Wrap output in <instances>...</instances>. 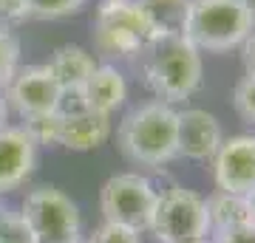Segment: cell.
Listing matches in <instances>:
<instances>
[{
	"mask_svg": "<svg viewBox=\"0 0 255 243\" xmlns=\"http://www.w3.org/2000/svg\"><path fill=\"white\" fill-rule=\"evenodd\" d=\"M51 74L57 77L60 88L63 90H82V85L88 82V77L97 68V60H94L91 51H85L82 45H60L48 63Z\"/></svg>",
	"mask_w": 255,
	"mask_h": 243,
	"instance_id": "14",
	"label": "cell"
},
{
	"mask_svg": "<svg viewBox=\"0 0 255 243\" xmlns=\"http://www.w3.org/2000/svg\"><path fill=\"white\" fill-rule=\"evenodd\" d=\"M82 99H85V108L88 110L111 116L128 99V82L119 74L117 65H108V63L97 65L94 74L88 77V82L82 85Z\"/></svg>",
	"mask_w": 255,
	"mask_h": 243,
	"instance_id": "13",
	"label": "cell"
},
{
	"mask_svg": "<svg viewBox=\"0 0 255 243\" xmlns=\"http://www.w3.org/2000/svg\"><path fill=\"white\" fill-rule=\"evenodd\" d=\"M255 31L253 20L238 0H187L179 34L187 37L199 51L238 48Z\"/></svg>",
	"mask_w": 255,
	"mask_h": 243,
	"instance_id": "4",
	"label": "cell"
},
{
	"mask_svg": "<svg viewBox=\"0 0 255 243\" xmlns=\"http://www.w3.org/2000/svg\"><path fill=\"white\" fill-rule=\"evenodd\" d=\"M233 108L241 116V122L255 125V77L247 74L244 80L236 85V90H233Z\"/></svg>",
	"mask_w": 255,
	"mask_h": 243,
	"instance_id": "18",
	"label": "cell"
},
{
	"mask_svg": "<svg viewBox=\"0 0 255 243\" xmlns=\"http://www.w3.org/2000/svg\"><path fill=\"white\" fill-rule=\"evenodd\" d=\"M88 243H142V232L105 221V224L91 235V241H88Z\"/></svg>",
	"mask_w": 255,
	"mask_h": 243,
	"instance_id": "21",
	"label": "cell"
},
{
	"mask_svg": "<svg viewBox=\"0 0 255 243\" xmlns=\"http://www.w3.org/2000/svg\"><path fill=\"white\" fill-rule=\"evenodd\" d=\"M150 232L159 243H190L210 235L207 204L199 192L170 187L159 192Z\"/></svg>",
	"mask_w": 255,
	"mask_h": 243,
	"instance_id": "6",
	"label": "cell"
},
{
	"mask_svg": "<svg viewBox=\"0 0 255 243\" xmlns=\"http://www.w3.org/2000/svg\"><path fill=\"white\" fill-rule=\"evenodd\" d=\"M216 187L224 192L250 195L255 189V136H230L219 144L213 156Z\"/></svg>",
	"mask_w": 255,
	"mask_h": 243,
	"instance_id": "9",
	"label": "cell"
},
{
	"mask_svg": "<svg viewBox=\"0 0 255 243\" xmlns=\"http://www.w3.org/2000/svg\"><path fill=\"white\" fill-rule=\"evenodd\" d=\"M23 20H28L26 0H0V28L14 31V26H20Z\"/></svg>",
	"mask_w": 255,
	"mask_h": 243,
	"instance_id": "22",
	"label": "cell"
},
{
	"mask_svg": "<svg viewBox=\"0 0 255 243\" xmlns=\"http://www.w3.org/2000/svg\"><path fill=\"white\" fill-rule=\"evenodd\" d=\"M247 198H250V209H253V221H255V189L247 195Z\"/></svg>",
	"mask_w": 255,
	"mask_h": 243,
	"instance_id": "27",
	"label": "cell"
},
{
	"mask_svg": "<svg viewBox=\"0 0 255 243\" xmlns=\"http://www.w3.org/2000/svg\"><path fill=\"white\" fill-rule=\"evenodd\" d=\"M190 243H216L213 238H201V241H190Z\"/></svg>",
	"mask_w": 255,
	"mask_h": 243,
	"instance_id": "28",
	"label": "cell"
},
{
	"mask_svg": "<svg viewBox=\"0 0 255 243\" xmlns=\"http://www.w3.org/2000/svg\"><path fill=\"white\" fill-rule=\"evenodd\" d=\"M213 241L216 243H255V221L233 226V229H224V232H216Z\"/></svg>",
	"mask_w": 255,
	"mask_h": 243,
	"instance_id": "23",
	"label": "cell"
},
{
	"mask_svg": "<svg viewBox=\"0 0 255 243\" xmlns=\"http://www.w3.org/2000/svg\"><path fill=\"white\" fill-rule=\"evenodd\" d=\"M164 28L142 0H100L94 14V48L105 60L142 54Z\"/></svg>",
	"mask_w": 255,
	"mask_h": 243,
	"instance_id": "2",
	"label": "cell"
},
{
	"mask_svg": "<svg viewBox=\"0 0 255 243\" xmlns=\"http://www.w3.org/2000/svg\"><path fill=\"white\" fill-rule=\"evenodd\" d=\"M0 243H37L20 212L0 209Z\"/></svg>",
	"mask_w": 255,
	"mask_h": 243,
	"instance_id": "20",
	"label": "cell"
},
{
	"mask_svg": "<svg viewBox=\"0 0 255 243\" xmlns=\"http://www.w3.org/2000/svg\"><path fill=\"white\" fill-rule=\"evenodd\" d=\"M26 130L31 133L37 144H57V133H60V113H43V116H31L23 119Z\"/></svg>",
	"mask_w": 255,
	"mask_h": 243,
	"instance_id": "19",
	"label": "cell"
},
{
	"mask_svg": "<svg viewBox=\"0 0 255 243\" xmlns=\"http://www.w3.org/2000/svg\"><path fill=\"white\" fill-rule=\"evenodd\" d=\"M156 201H159L156 187L139 172L111 175L105 181V187L100 189V209L105 215V221L128 226V229H136V232L150 229Z\"/></svg>",
	"mask_w": 255,
	"mask_h": 243,
	"instance_id": "7",
	"label": "cell"
},
{
	"mask_svg": "<svg viewBox=\"0 0 255 243\" xmlns=\"http://www.w3.org/2000/svg\"><path fill=\"white\" fill-rule=\"evenodd\" d=\"M85 3L88 0H26V11L28 17L37 20H60L68 14H77Z\"/></svg>",
	"mask_w": 255,
	"mask_h": 243,
	"instance_id": "16",
	"label": "cell"
},
{
	"mask_svg": "<svg viewBox=\"0 0 255 243\" xmlns=\"http://www.w3.org/2000/svg\"><path fill=\"white\" fill-rule=\"evenodd\" d=\"M142 71L159 102L176 105L190 99L201 85V51L176 28L162 31L142 51Z\"/></svg>",
	"mask_w": 255,
	"mask_h": 243,
	"instance_id": "1",
	"label": "cell"
},
{
	"mask_svg": "<svg viewBox=\"0 0 255 243\" xmlns=\"http://www.w3.org/2000/svg\"><path fill=\"white\" fill-rule=\"evenodd\" d=\"M37 147L26 127H0V195L17 189L34 172Z\"/></svg>",
	"mask_w": 255,
	"mask_h": 243,
	"instance_id": "11",
	"label": "cell"
},
{
	"mask_svg": "<svg viewBox=\"0 0 255 243\" xmlns=\"http://www.w3.org/2000/svg\"><path fill=\"white\" fill-rule=\"evenodd\" d=\"M77 243H80V241H77Z\"/></svg>",
	"mask_w": 255,
	"mask_h": 243,
	"instance_id": "29",
	"label": "cell"
},
{
	"mask_svg": "<svg viewBox=\"0 0 255 243\" xmlns=\"http://www.w3.org/2000/svg\"><path fill=\"white\" fill-rule=\"evenodd\" d=\"M241 48H244V68H247V74L255 77V31L241 43Z\"/></svg>",
	"mask_w": 255,
	"mask_h": 243,
	"instance_id": "24",
	"label": "cell"
},
{
	"mask_svg": "<svg viewBox=\"0 0 255 243\" xmlns=\"http://www.w3.org/2000/svg\"><path fill=\"white\" fill-rule=\"evenodd\" d=\"M221 142H224L221 125L213 113H207V110H201V108L179 110V116H176L179 156L190 159V162H207V159L216 156Z\"/></svg>",
	"mask_w": 255,
	"mask_h": 243,
	"instance_id": "10",
	"label": "cell"
},
{
	"mask_svg": "<svg viewBox=\"0 0 255 243\" xmlns=\"http://www.w3.org/2000/svg\"><path fill=\"white\" fill-rule=\"evenodd\" d=\"M20 218L37 243H77L82 229L80 209L63 189L37 187L20 207Z\"/></svg>",
	"mask_w": 255,
	"mask_h": 243,
	"instance_id": "5",
	"label": "cell"
},
{
	"mask_svg": "<svg viewBox=\"0 0 255 243\" xmlns=\"http://www.w3.org/2000/svg\"><path fill=\"white\" fill-rule=\"evenodd\" d=\"M20 68V40L11 28H0V88H6Z\"/></svg>",
	"mask_w": 255,
	"mask_h": 243,
	"instance_id": "17",
	"label": "cell"
},
{
	"mask_svg": "<svg viewBox=\"0 0 255 243\" xmlns=\"http://www.w3.org/2000/svg\"><path fill=\"white\" fill-rule=\"evenodd\" d=\"M6 102L17 110L23 119L43 116V113H54L57 102H60V82L46 65H26L17 68L11 82L6 85Z\"/></svg>",
	"mask_w": 255,
	"mask_h": 243,
	"instance_id": "8",
	"label": "cell"
},
{
	"mask_svg": "<svg viewBox=\"0 0 255 243\" xmlns=\"http://www.w3.org/2000/svg\"><path fill=\"white\" fill-rule=\"evenodd\" d=\"M9 122V102H6V90L0 88V127H6Z\"/></svg>",
	"mask_w": 255,
	"mask_h": 243,
	"instance_id": "25",
	"label": "cell"
},
{
	"mask_svg": "<svg viewBox=\"0 0 255 243\" xmlns=\"http://www.w3.org/2000/svg\"><path fill=\"white\" fill-rule=\"evenodd\" d=\"M108 136H111V116H105V113L80 110V113L60 116L57 144L65 147V150L88 153V150H97L100 144L108 142Z\"/></svg>",
	"mask_w": 255,
	"mask_h": 243,
	"instance_id": "12",
	"label": "cell"
},
{
	"mask_svg": "<svg viewBox=\"0 0 255 243\" xmlns=\"http://www.w3.org/2000/svg\"><path fill=\"white\" fill-rule=\"evenodd\" d=\"M204 204H207V221H210V232L213 235L253 221L250 198L247 195H238V192L216 189L210 198H204Z\"/></svg>",
	"mask_w": 255,
	"mask_h": 243,
	"instance_id": "15",
	"label": "cell"
},
{
	"mask_svg": "<svg viewBox=\"0 0 255 243\" xmlns=\"http://www.w3.org/2000/svg\"><path fill=\"white\" fill-rule=\"evenodd\" d=\"M176 116L179 110L167 102H147L139 105L122 119L117 133L119 150L128 162L139 167H164L179 156L176 144Z\"/></svg>",
	"mask_w": 255,
	"mask_h": 243,
	"instance_id": "3",
	"label": "cell"
},
{
	"mask_svg": "<svg viewBox=\"0 0 255 243\" xmlns=\"http://www.w3.org/2000/svg\"><path fill=\"white\" fill-rule=\"evenodd\" d=\"M238 3L247 9V14H250V20H253V26H255V0H238Z\"/></svg>",
	"mask_w": 255,
	"mask_h": 243,
	"instance_id": "26",
	"label": "cell"
}]
</instances>
